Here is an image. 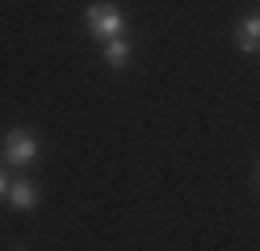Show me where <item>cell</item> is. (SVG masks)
Segmentation results:
<instances>
[{"label": "cell", "mask_w": 260, "mask_h": 251, "mask_svg": "<svg viewBox=\"0 0 260 251\" xmlns=\"http://www.w3.org/2000/svg\"><path fill=\"white\" fill-rule=\"evenodd\" d=\"M84 25L92 33V42L105 46L109 38H122L126 33V13L113 5V0H92V5L84 9Z\"/></svg>", "instance_id": "1"}, {"label": "cell", "mask_w": 260, "mask_h": 251, "mask_svg": "<svg viewBox=\"0 0 260 251\" xmlns=\"http://www.w3.org/2000/svg\"><path fill=\"white\" fill-rule=\"evenodd\" d=\"M42 155V147L34 138V130H25V126H13L5 130V142H0V159H5L9 167H34Z\"/></svg>", "instance_id": "2"}, {"label": "cell", "mask_w": 260, "mask_h": 251, "mask_svg": "<svg viewBox=\"0 0 260 251\" xmlns=\"http://www.w3.org/2000/svg\"><path fill=\"white\" fill-rule=\"evenodd\" d=\"M9 205L17 209V213H29V209H38V201H42V193H38V184L29 180V176H13V184H9Z\"/></svg>", "instance_id": "3"}, {"label": "cell", "mask_w": 260, "mask_h": 251, "mask_svg": "<svg viewBox=\"0 0 260 251\" xmlns=\"http://www.w3.org/2000/svg\"><path fill=\"white\" fill-rule=\"evenodd\" d=\"M130 55H135V42L126 38H109L105 46H101V59H105V67H113V71H122V67H130Z\"/></svg>", "instance_id": "4"}, {"label": "cell", "mask_w": 260, "mask_h": 251, "mask_svg": "<svg viewBox=\"0 0 260 251\" xmlns=\"http://www.w3.org/2000/svg\"><path fill=\"white\" fill-rule=\"evenodd\" d=\"M235 46L243 50V55H256L260 50V13H248L235 25Z\"/></svg>", "instance_id": "5"}, {"label": "cell", "mask_w": 260, "mask_h": 251, "mask_svg": "<svg viewBox=\"0 0 260 251\" xmlns=\"http://www.w3.org/2000/svg\"><path fill=\"white\" fill-rule=\"evenodd\" d=\"M9 184H13V176L5 172V167H0V201H5V197H9Z\"/></svg>", "instance_id": "6"}, {"label": "cell", "mask_w": 260, "mask_h": 251, "mask_svg": "<svg viewBox=\"0 0 260 251\" xmlns=\"http://www.w3.org/2000/svg\"><path fill=\"white\" fill-rule=\"evenodd\" d=\"M256 189H260V167H256Z\"/></svg>", "instance_id": "7"}, {"label": "cell", "mask_w": 260, "mask_h": 251, "mask_svg": "<svg viewBox=\"0 0 260 251\" xmlns=\"http://www.w3.org/2000/svg\"><path fill=\"white\" fill-rule=\"evenodd\" d=\"M13 251H29V247H13Z\"/></svg>", "instance_id": "8"}]
</instances>
